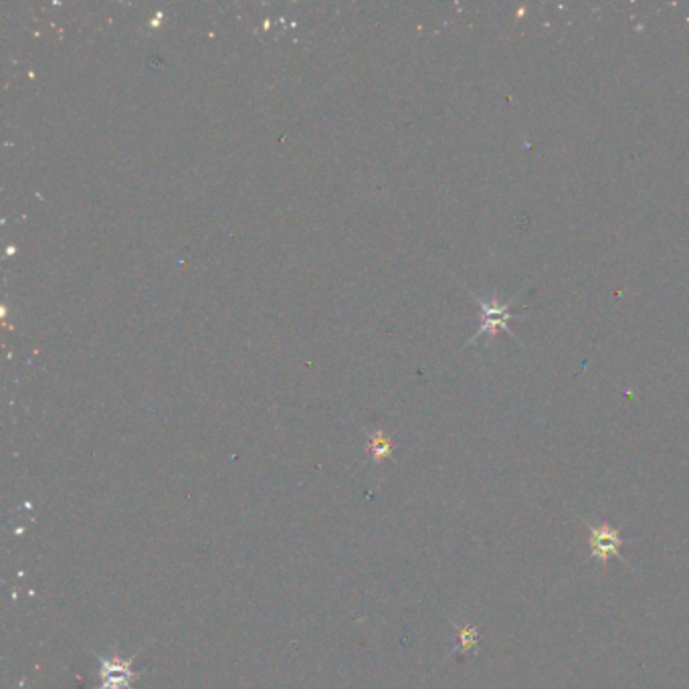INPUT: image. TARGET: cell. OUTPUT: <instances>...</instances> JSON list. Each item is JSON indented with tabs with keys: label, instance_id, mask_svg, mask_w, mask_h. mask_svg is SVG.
Wrapping results in <instances>:
<instances>
[{
	"label": "cell",
	"instance_id": "6da1fadb",
	"mask_svg": "<svg viewBox=\"0 0 689 689\" xmlns=\"http://www.w3.org/2000/svg\"><path fill=\"white\" fill-rule=\"evenodd\" d=\"M590 544H593L595 556L605 562L608 556H619L621 550V534L608 526L590 527Z\"/></svg>",
	"mask_w": 689,
	"mask_h": 689
},
{
	"label": "cell",
	"instance_id": "7a4b0ae2",
	"mask_svg": "<svg viewBox=\"0 0 689 689\" xmlns=\"http://www.w3.org/2000/svg\"><path fill=\"white\" fill-rule=\"evenodd\" d=\"M479 306L483 311H486V320H483V324H481L477 334H483V332L496 334L497 328H504L506 332H509V326L506 324V321L516 318V316H512V313H507V310H506V308H509V303H506V306H497L496 300L487 301V303L479 300Z\"/></svg>",
	"mask_w": 689,
	"mask_h": 689
}]
</instances>
